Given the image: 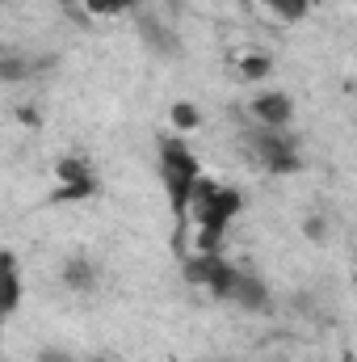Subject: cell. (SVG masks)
Returning <instances> with one entry per match:
<instances>
[{
    "instance_id": "cell-10",
    "label": "cell",
    "mask_w": 357,
    "mask_h": 362,
    "mask_svg": "<svg viewBox=\"0 0 357 362\" xmlns=\"http://www.w3.org/2000/svg\"><path fill=\"white\" fill-rule=\"evenodd\" d=\"M273 55H265V51H244L240 55V64H236V72H240V81H248V85H261V81H269L273 76Z\"/></svg>"
},
{
    "instance_id": "cell-19",
    "label": "cell",
    "mask_w": 357,
    "mask_h": 362,
    "mask_svg": "<svg viewBox=\"0 0 357 362\" xmlns=\"http://www.w3.org/2000/svg\"><path fill=\"white\" fill-rule=\"evenodd\" d=\"M85 362H109V358H105V354H89Z\"/></svg>"
},
{
    "instance_id": "cell-6",
    "label": "cell",
    "mask_w": 357,
    "mask_h": 362,
    "mask_svg": "<svg viewBox=\"0 0 357 362\" xmlns=\"http://www.w3.org/2000/svg\"><path fill=\"white\" fill-rule=\"evenodd\" d=\"M231 303H236L240 312H265L269 308V282L261 274L240 270V282H236V291H231Z\"/></svg>"
},
{
    "instance_id": "cell-4",
    "label": "cell",
    "mask_w": 357,
    "mask_h": 362,
    "mask_svg": "<svg viewBox=\"0 0 357 362\" xmlns=\"http://www.w3.org/2000/svg\"><path fill=\"white\" fill-rule=\"evenodd\" d=\"M248 114H253L257 127H277V131H286L290 118H294V101H290V93H282V89H265L248 101Z\"/></svg>"
},
{
    "instance_id": "cell-12",
    "label": "cell",
    "mask_w": 357,
    "mask_h": 362,
    "mask_svg": "<svg viewBox=\"0 0 357 362\" xmlns=\"http://www.w3.org/2000/svg\"><path fill=\"white\" fill-rule=\"evenodd\" d=\"M169 122L177 127L181 135H185V131H198V127H202V110H198L193 101H173V105H169Z\"/></svg>"
},
{
    "instance_id": "cell-17",
    "label": "cell",
    "mask_w": 357,
    "mask_h": 362,
    "mask_svg": "<svg viewBox=\"0 0 357 362\" xmlns=\"http://www.w3.org/2000/svg\"><path fill=\"white\" fill-rule=\"evenodd\" d=\"M34 362H76V358H72V350H63V346H47V350H38Z\"/></svg>"
},
{
    "instance_id": "cell-18",
    "label": "cell",
    "mask_w": 357,
    "mask_h": 362,
    "mask_svg": "<svg viewBox=\"0 0 357 362\" xmlns=\"http://www.w3.org/2000/svg\"><path fill=\"white\" fill-rule=\"evenodd\" d=\"M17 122H21V127H38V122H42V114H38L34 105H21V110H17Z\"/></svg>"
},
{
    "instance_id": "cell-8",
    "label": "cell",
    "mask_w": 357,
    "mask_h": 362,
    "mask_svg": "<svg viewBox=\"0 0 357 362\" xmlns=\"http://www.w3.org/2000/svg\"><path fill=\"white\" fill-rule=\"evenodd\" d=\"M139 34H143V42L156 51V55H181V38L173 25H164V21H156V17H139Z\"/></svg>"
},
{
    "instance_id": "cell-15",
    "label": "cell",
    "mask_w": 357,
    "mask_h": 362,
    "mask_svg": "<svg viewBox=\"0 0 357 362\" xmlns=\"http://www.w3.org/2000/svg\"><path fill=\"white\" fill-rule=\"evenodd\" d=\"M139 0H85V13H97V17H118V13H131Z\"/></svg>"
},
{
    "instance_id": "cell-16",
    "label": "cell",
    "mask_w": 357,
    "mask_h": 362,
    "mask_svg": "<svg viewBox=\"0 0 357 362\" xmlns=\"http://www.w3.org/2000/svg\"><path fill=\"white\" fill-rule=\"evenodd\" d=\"M303 236L315 240V245L328 240V219H324V215H307V219H303Z\"/></svg>"
},
{
    "instance_id": "cell-1",
    "label": "cell",
    "mask_w": 357,
    "mask_h": 362,
    "mask_svg": "<svg viewBox=\"0 0 357 362\" xmlns=\"http://www.w3.org/2000/svg\"><path fill=\"white\" fill-rule=\"evenodd\" d=\"M202 177V160L193 156V148L181 139V135H164L160 139V181H164V194H169V211L177 219V245L181 232L189 223V198H193V185Z\"/></svg>"
},
{
    "instance_id": "cell-5",
    "label": "cell",
    "mask_w": 357,
    "mask_h": 362,
    "mask_svg": "<svg viewBox=\"0 0 357 362\" xmlns=\"http://www.w3.org/2000/svg\"><path fill=\"white\" fill-rule=\"evenodd\" d=\"M244 144H248V152H253V160L265 169L269 160H277V156H286V152H298V139H290L286 131H277V127H253L248 135H244Z\"/></svg>"
},
{
    "instance_id": "cell-13",
    "label": "cell",
    "mask_w": 357,
    "mask_h": 362,
    "mask_svg": "<svg viewBox=\"0 0 357 362\" xmlns=\"http://www.w3.org/2000/svg\"><path fill=\"white\" fill-rule=\"evenodd\" d=\"M265 4H269V13H273L277 21H286V25H290V21H303V17L311 13V0H265Z\"/></svg>"
},
{
    "instance_id": "cell-2",
    "label": "cell",
    "mask_w": 357,
    "mask_h": 362,
    "mask_svg": "<svg viewBox=\"0 0 357 362\" xmlns=\"http://www.w3.org/2000/svg\"><path fill=\"white\" fill-rule=\"evenodd\" d=\"M181 278L198 291H206L219 303H231V291L240 282V266H231L223 253H189L181 262Z\"/></svg>"
},
{
    "instance_id": "cell-9",
    "label": "cell",
    "mask_w": 357,
    "mask_h": 362,
    "mask_svg": "<svg viewBox=\"0 0 357 362\" xmlns=\"http://www.w3.org/2000/svg\"><path fill=\"white\" fill-rule=\"evenodd\" d=\"M4 316H17L21 308V266H17V253L4 249Z\"/></svg>"
},
{
    "instance_id": "cell-20",
    "label": "cell",
    "mask_w": 357,
    "mask_h": 362,
    "mask_svg": "<svg viewBox=\"0 0 357 362\" xmlns=\"http://www.w3.org/2000/svg\"><path fill=\"white\" fill-rule=\"evenodd\" d=\"M173 4H181V0H173Z\"/></svg>"
},
{
    "instance_id": "cell-11",
    "label": "cell",
    "mask_w": 357,
    "mask_h": 362,
    "mask_svg": "<svg viewBox=\"0 0 357 362\" xmlns=\"http://www.w3.org/2000/svg\"><path fill=\"white\" fill-rule=\"evenodd\" d=\"M34 59H25V55H17V51H4L0 55V81L4 85H21V81H30L34 76Z\"/></svg>"
},
{
    "instance_id": "cell-14",
    "label": "cell",
    "mask_w": 357,
    "mask_h": 362,
    "mask_svg": "<svg viewBox=\"0 0 357 362\" xmlns=\"http://www.w3.org/2000/svg\"><path fill=\"white\" fill-rule=\"evenodd\" d=\"M265 173H269V177H290V173H303V152H286V156L269 160Z\"/></svg>"
},
{
    "instance_id": "cell-7",
    "label": "cell",
    "mask_w": 357,
    "mask_h": 362,
    "mask_svg": "<svg viewBox=\"0 0 357 362\" xmlns=\"http://www.w3.org/2000/svg\"><path fill=\"white\" fill-rule=\"evenodd\" d=\"M59 278H63V286L72 291V295H89V291H97V282H101V270H97V262H89V257H68L63 266H59Z\"/></svg>"
},
{
    "instance_id": "cell-3",
    "label": "cell",
    "mask_w": 357,
    "mask_h": 362,
    "mask_svg": "<svg viewBox=\"0 0 357 362\" xmlns=\"http://www.w3.org/2000/svg\"><path fill=\"white\" fill-rule=\"evenodd\" d=\"M55 181H59L55 202H85V198L97 194V173L89 169L85 156H59L55 160Z\"/></svg>"
}]
</instances>
